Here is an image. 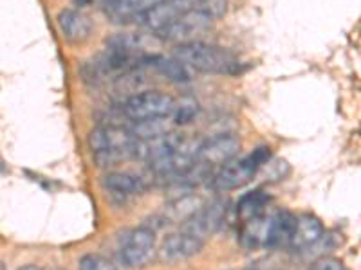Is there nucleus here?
<instances>
[{
    "mask_svg": "<svg viewBox=\"0 0 361 270\" xmlns=\"http://www.w3.org/2000/svg\"><path fill=\"white\" fill-rule=\"evenodd\" d=\"M150 67L157 70L161 76H164L166 79L173 83H190L192 82V72H190L188 67L185 63H180L177 58L173 56H159V54H154L152 63Z\"/></svg>",
    "mask_w": 361,
    "mask_h": 270,
    "instance_id": "18",
    "label": "nucleus"
},
{
    "mask_svg": "<svg viewBox=\"0 0 361 270\" xmlns=\"http://www.w3.org/2000/svg\"><path fill=\"white\" fill-rule=\"evenodd\" d=\"M296 217L288 211V209H279L275 213H271L269 218V229H267L266 243L264 249L267 250H276L289 247L291 236L295 233Z\"/></svg>",
    "mask_w": 361,
    "mask_h": 270,
    "instance_id": "12",
    "label": "nucleus"
},
{
    "mask_svg": "<svg viewBox=\"0 0 361 270\" xmlns=\"http://www.w3.org/2000/svg\"><path fill=\"white\" fill-rule=\"evenodd\" d=\"M230 211V202L224 197H215L208 204H201V207L183 221V231L190 236L204 242L206 238L214 236L222 225Z\"/></svg>",
    "mask_w": 361,
    "mask_h": 270,
    "instance_id": "6",
    "label": "nucleus"
},
{
    "mask_svg": "<svg viewBox=\"0 0 361 270\" xmlns=\"http://www.w3.org/2000/svg\"><path fill=\"white\" fill-rule=\"evenodd\" d=\"M271 160V150L267 146H259L250 155L243 159H233L221 168L214 169L208 179V186L217 193H228L240 189L250 184L260 169Z\"/></svg>",
    "mask_w": 361,
    "mask_h": 270,
    "instance_id": "2",
    "label": "nucleus"
},
{
    "mask_svg": "<svg viewBox=\"0 0 361 270\" xmlns=\"http://www.w3.org/2000/svg\"><path fill=\"white\" fill-rule=\"evenodd\" d=\"M269 218L271 214H267V211L264 214L257 218H251V220L240 224V233H238V240H240V245L244 249L255 250L259 247H264L267 238V229H269Z\"/></svg>",
    "mask_w": 361,
    "mask_h": 270,
    "instance_id": "16",
    "label": "nucleus"
},
{
    "mask_svg": "<svg viewBox=\"0 0 361 270\" xmlns=\"http://www.w3.org/2000/svg\"><path fill=\"white\" fill-rule=\"evenodd\" d=\"M173 58L185 63L188 69L199 70L204 74H222V76H237L244 70V63L235 53L226 47L206 44V41H192V44L176 45Z\"/></svg>",
    "mask_w": 361,
    "mask_h": 270,
    "instance_id": "1",
    "label": "nucleus"
},
{
    "mask_svg": "<svg viewBox=\"0 0 361 270\" xmlns=\"http://www.w3.org/2000/svg\"><path fill=\"white\" fill-rule=\"evenodd\" d=\"M58 27L62 31L63 38L71 44H83L92 34V20L80 9H62L58 13Z\"/></svg>",
    "mask_w": 361,
    "mask_h": 270,
    "instance_id": "11",
    "label": "nucleus"
},
{
    "mask_svg": "<svg viewBox=\"0 0 361 270\" xmlns=\"http://www.w3.org/2000/svg\"><path fill=\"white\" fill-rule=\"evenodd\" d=\"M240 139L233 134H219L215 137H209L197 148V162L206 164L208 168L217 169L224 166L226 162L237 159L240 153Z\"/></svg>",
    "mask_w": 361,
    "mask_h": 270,
    "instance_id": "8",
    "label": "nucleus"
},
{
    "mask_svg": "<svg viewBox=\"0 0 361 270\" xmlns=\"http://www.w3.org/2000/svg\"><path fill=\"white\" fill-rule=\"evenodd\" d=\"M140 139L127 128L119 124H102L89 134V146L96 152H125L130 159H135Z\"/></svg>",
    "mask_w": 361,
    "mask_h": 270,
    "instance_id": "7",
    "label": "nucleus"
},
{
    "mask_svg": "<svg viewBox=\"0 0 361 270\" xmlns=\"http://www.w3.org/2000/svg\"><path fill=\"white\" fill-rule=\"evenodd\" d=\"M199 114V103L197 99L192 96H185V98L173 101V110L170 114V119L176 127H185L190 124L193 119Z\"/></svg>",
    "mask_w": 361,
    "mask_h": 270,
    "instance_id": "20",
    "label": "nucleus"
},
{
    "mask_svg": "<svg viewBox=\"0 0 361 270\" xmlns=\"http://www.w3.org/2000/svg\"><path fill=\"white\" fill-rule=\"evenodd\" d=\"M148 179H154L152 173L145 176L134 172H109L102 179V186L107 193L125 200V198L135 197V195H143L150 188Z\"/></svg>",
    "mask_w": 361,
    "mask_h": 270,
    "instance_id": "10",
    "label": "nucleus"
},
{
    "mask_svg": "<svg viewBox=\"0 0 361 270\" xmlns=\"http://www.w3.org/2000/svg\"><path fill=\"white\" fill-rule=\"evenodd\" d=\"M190 9L202 13L212 20H217V18L224 17L226 11H228V0H202Z\"/></svg>",
    "mask_w": 361,
    "mask_h": 270,
    "instance_id": "21",
    "label": "nucleus"
},
{
    "mask_svg": "<svg viewBox=\"0 0 361 270\" xmlns=\"http://www.w3.org/2000/svg\"><path fill=\"white\" fill-rule=\"evenodd\" d=\"M173 2H177V4L185 9V11H188L190 8H193V6L199 4V2H202V0H173Z\"/></svg>",
    "mask_w": 361,
    "mask_h": 270,
    "instance_id": "24",
    "label": "nucleus"
},
{
    "mask_svg": "<svg viewBox=\"0 0 361 270\" xmlns=\"http://www.w3.org/2000/svg\"><path fill=\"white\" fill-rule=\"evenodd\" d=\"M156 233L148 225H141L137 229L125 233L123 242L119 245V263L127 269L140 270L148 266L156 258Z\"/></svg>",
    "mask_w": 361,
    "mask_h": 270,
    "instance_id": "3",
    "label": "nucleus"
},
{
    "mask_svg": "<svg viewBox=\"0 0 361 270\" xmlns=\"http://www.w3.org/2000/svg\"><path fill=\"white\" fill-rule=\"evenodd\" d=\"M214 20L208 18L206 15L199 11H188L180 13L179 17L173 22H170L166 27H163L161 31H157L154 37L159 41H166V44H176V45H185L192 44V41H202L201 38L204 37V33H208L212 29Z\"/></svg>",
    "mask_w": 361,
    "mask_h": 270,
    "instance_id": "5",
    "label": "nucleus"
},
{
    "mask_svg": "<svg viewBox=\"0 0 361 270\" xmlns=\"http://www.w3.org/2000/svg\"><path fill=\"white\" fill-rule=\"evenodd\" d=\"M107 49L125 51L132 54H147V38L140 33H116L107 38Z\"/></svg>",
    "mask_w": 361,
    "mask_h": 270,
    "instance_id": "19",
    "label": "nucleus"
},
{
    "mask_svg": "<svg viewBox=\"0 0 361 270\" xmlns=\"http://www.w3.org/2000/svg\"><path fill=\"white\" fill-rule=\"evenodd\" d=\"M307 270H349L345 266V263L338 258H331V256H322L316 259Z\"/></svg>",
    "mask_w": 361,
    "mask_h": 270,
    "instance_id": "23",
    "label": "nucleus"
},
{
    "mask_svg": "<svg viewBox=\"0 0 361 270\" xmlns=\"http://www.w3.org/2000/svg\"><path fill=\"white\" fill-rule=\"evenodd\" d=\"M172 96L164 94L161 90H143L140 94L128 96L127 101L121 105V112L132 123L148 121V119L170 117L173 110Z\"/></svg>",
    "mask_w": 361,
    "mask_h": 270,
    "instance_id": "4",
    "label": "nucleus"
},
{
    "mask_svg": "<svg viewBox=\"0 0 361 270\" xmlns=\"http://www.w3.org/2000/svg\"><path fill=\"white\" fill-rule=\"evenodd\" d=\"M80 270H118L111 259L103 258L99 254H85L78 262Z\"/></svg>",
    "mask_w": 361,
    "mask_h": 270,
    "instance_id": "22",
    "label": "nucleus"
},
{
    "mask_svg": "<svg viewBox=\"0 0 361 270\" xmlns=\"http://www.w3.org/2000/svg\"><path fill=\"white\" fill-rule=\"evenodd\" d=\"M269 202V195L264 193L262 189L247 191L246 195L240 197V200L237 204V218L240 220V224H244V221L251 220V218L260 217V214H264L267 211Z\"/></svg>",
    "mask_w": 361,
    "mask_h": 270,
    "instance_id": "17",
    "label": "nucleus"
},
{
    "mask_svg": "<svg viewBox=\"0 0 361 270\" xmlns=\"http://www.w3.org/2000/svg\"><path fill=\"white\" fill-rule=\"evenodd\" d=\"M202 247H204V242L190 236L185 231H179V233L169 234L164 238L161 247L157 249V259L161 263L186 262V259L193 258L195 254L201 252Z\"/></svg>",
    "mask_w": 361,
    "mask_h": 270,
    "instance_id": "9",
    "label": "nucleus"
},
{
    "mask_svg": "<svg viewBox=\"0 0 361 270\" xmlns=\"http://www.w3.org/2000/svg\"><path fill=\"white\" fill-rule=\"evenodd\" d=\"M0 270H6V266H4V263L0 262Z\"/></svg>",
    "mask_w": 361,
    "mask_h": 270,
    "instance_id": "27",
    "label": "nucleus"
},
{
    "mask_svg": "<svg viewBox=\"0 0 361 270\" xmlns=\"http://www.w3.org/2000/svg\"><path fill=\"white\" fill-rule=\"evenodd\" d=\"M180 13H185V9L180 8L177 2H173V0H161L159 4H156L154 8L141 13L140 17L134 20V24L140 25V27L143 29H148V31H152V33L156 34L157 31L166 27L170 22L176 20Z\"/></svg>",
    "mask_w": 361,
    "mask_h": 270,
    "instance_id": "14",
    "label": "nucleus"
},
{
    "mask_svg": "<svg viewBox=\"0 0 361 270\" xmlns=\"http://www.w3.org/2000/svg\"><path fill=\"white\" fill-rule=\"evenodd\" d=\"M325 233V227L322 224L320 218H316L314 214H300L296 217L295 233L289 242V249L295 252H305L309 247L314 245Z\"/></svg>",
    "mask_w": 361,
    "mask_h": 270,
    "instance_id": "13",
    "label": "nucleus"
},
{
    "mask_svg": "<svg viewBox=\"0 0 361 270\" xmlns=\"http://www.w3.org/2000/svg\"><path fill=\"white\" fill-rule=\"evenodd\" d=\"M18 270H40V269H38L37 265H24V266H20Z\"/></svg>",
    "mask_w": 361,
    "mask_h": 270,
    "instance_id": "26",
    "label": "nucleus"
},
{
    "mask_svg": "<svg viewBox=\"0 0 361 270\" xmlns=\"http://www.w3.org/2000/svg\"><path fill=\"white\" fill-rule=\"evenodd\" d=\"M159 2L161 0H105L103 11L109 20L116 24H127V22H134L141 13L154 8Z\"/></svg>",
    "mask_w": 361,
    "mask_h": 270,
    "instance_id": "15",
    "label": "nucleus"
},
{
    "mask_svg": "<svg viewBox=\"0 0 361 270\" xmlns=\"http://www.w3.org/2000/svg\"><path fill=\"white\" fill-rule=\"evenodd\" d=\"M74 2H76V6H78V8H83V6H89L92 0H74Z\"/></svg>",
    "mask_w": 361,
    "mask_h": 270,
    "instance_id": "25",
    "label": "nucleus"
}]
</instances>
